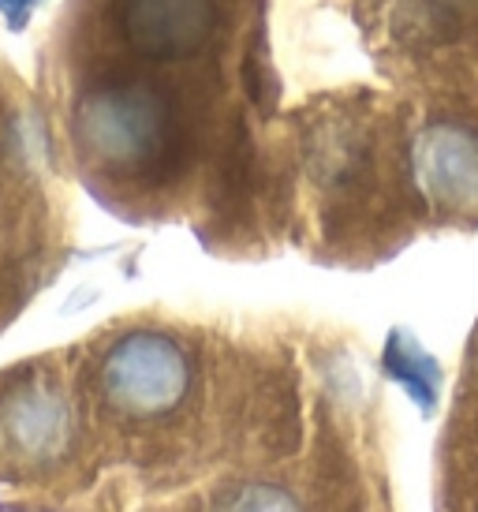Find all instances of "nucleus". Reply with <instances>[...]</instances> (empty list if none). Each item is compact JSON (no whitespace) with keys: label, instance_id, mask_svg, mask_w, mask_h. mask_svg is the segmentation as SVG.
I'll return each mask as SVG.
<instances>
[{"label":"nucleus","instance_id":"f257e3e1","mask_svg":"<svg viewBox=\"0 0 478 512\" xmlns=\"http://www.w3.org/2000/svg\"><path fill=\"white\" fill-rule=\"evenodd\" d=\"M79 143L113 169H142L165 154L172 113L161 90L146 83H101L75 101Z\"/></svg>","mask_w":478,"mask_h":512},{"label":"nucleus","instance_id":"f03ea898","mask_svg":"<svg viewBox=\"0 0 478 512\" xmlns=\"http://www.w3.org/2000/svg\"><path fill=\"white\" fill-rule=\"evenodd\" d=\"M191 385V367L183 348L165 333H127L109 348L101 363V393L116 412L150 419L172 412Z\"/></svg>","mask_w":478,"mask_h":512},{"label":"nucleus","instance_id":"7ed1b4c3","mask_svg":"<svg viewBox=\"0 0 478 512\" xmlns=\"http://www.w3.org/2000/svg\"><path fill=\"white\" fill-rule=\"evenodd\" d=\"M422 195L460 217H478V135L464 124H430L415 143Z\"/></svg>","mask_w":478,"mask_h":512},{"label":"nucleus","instance_id":"20e7f679","mask_svg":"<svg viewBox=\"0 0 478 512\" xmlns=\"http://www.w3.org/2000/svg\"><path fill=\"white\" fill-rule=\"evenodd\" d=\"M127 42L142 57L183 60L213 38L217 4L213 0H124L120 4Z\"/></svg>","mask_w":478,"mask_h":512},{"label":"nucleus","instance_id":"39448f33","mask_svg":"<svg viewBox=\"0 0 478 512\" xmlns=\"http://www.w3.org/2000/svg\"><path fill=\"white\" fill-rule=\"evenodd\" d=\"M4 430L19 453L38 456V460L57 456L68 445V404L53 385H23L4 408Z\"/></svg>","mask_w":478,"mask_h":512},{"label":"nucleus","instance_id":"423d86ee","mask_svg":"<svg viewBox=\"0 0 478 512\" xmlns=\"http://www.w3.org/2000/svg\"><path fill=\"white\" fill-rule=\"evenodd\" d=\"M389 370H393V378L408 385L411 397L419 404H430L437 397V363H430L411 341L400 344V337H396L389 348Z\"/></svg>","mask_w":478,"mask_h":512},{"label":"nucleus","instance_id":"0eeeda50","mask_svg":"<svg viewBox=\"0 0 478 512\" xmlns=\"http://www.w3.org/2000/svg\"><path fill=\"white\" fill-rule=\"evenodd\" d=\"M221 512H303V509H299V501L292 498L284 486L251 483V486H243V490H236V494L225 501Z\"/></svg>","mask_w":478,"mask_h":512}]
</instances>
